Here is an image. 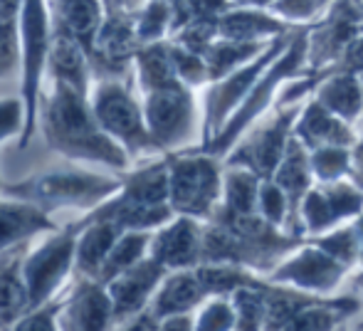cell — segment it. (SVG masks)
Here are the masks:
<instances>
[{"label":"cell","instance_id":"cell-1","mask_svg":"<svg viewBox=\"0 0 363 331\" xmlns=\"http://www.w3.org/2000/svg\"><path fill=\"white\" fill-rule=\"evenodd\" d=\"M40 126L52 151L69 161L101 164L126 171L131 156L99 126L91 109V96L65 84H55L40 104Z\"/></svg>","mask_w":363,"mask_h":331},{"label":"cell","instance_id":"cell-2","mask_svg":"<svg viewBox=\"0 0 363 331\" xmlns=\"http://www.w3.org/2000/svg\"><path fill=\"white\" fill-rule=\"evenodd\" d=\"M55 45V25L48 0H23L20 13V99L25 106V129L18 149H28L40 121L43 79L50 69V55Z\"/></svg>","mask_w":363,"mask_h":331},{"label":"cell","instance_id":"cell-3","mask_svg":"<svg viewBox=\"0 0 363 331\" xmlns=\"http://www.w3.org/2000/svg\"><path fill=\"white\" fill-rule=\"evenodd\" d=\"M306 35H309V25H301L296 30L294 40L289 43V47L269 64L267 72L259 77V82L252 86V91L247 94V99L235 109V114L228 119V124L223 126V131L206 146V154L225 159L233 151V146L242 139V134L259 119L264 116L274 104H277L279 89L287 79L296 77V74L309 72L306 67Z\"/></svg>","mask_w":363,"mask_h":331},{"label":"cell","instance_id":"cell-4","mask_svg":"<svg viewBox=\"0 0 363 331\" xmlns=\"http://www.w3.org/2000/svg\"><path fill=\"white\" fill-rule=\"evenodd\" d=\"M121 188V178H109L101 173L69 168V171H48L18 181L13 186H3V196L28 201L43 208L45 213L62 211V208H82L94 211Z\"/></svg>","mask_w":363,"mask_h":331},{"label":"cell","instance_id":"cell-5","mask_svg":"<svg viewBox=\"0 0 363 331\" xmlns=\"http://www.w3.org/2000/svg\"><path fill=\"white\" fill-rule=\"evenodd\" d=\"M144 116L156 151L166 156L203 146V106L183 82L144 94Z\"/></svg>","mask_w":363,"mask_h":331},{"label":"cell","instance_id":"cell-6","mask_svg":"<svg viewBox=\"0 0 363 331\" xmlns=\"http://www.w3.org/2000/svg\"><path fill=\"white\" fill-rule=\"evenodd\" d=\"M225 164L206 151L168 156V203L176 215L208 223L223 203Z\"/></svg>","mask_w":363,"mask_h":331},{"label":"cell","instance_id":"cell-7","mask_svg":"<svg viewBox=\"0 0 363 331\" xmlns=\"http://www.w3.org/2000/svg\"><path fill=\"white\" fill-rule=\"evenodd\" d=\"M299 28L301 25H296L289 33L274 38L272 43L267 45V50H264L262 55H257L252 62L242 64L240 69L230 72L228 77L218 79V82L203 86V146L201 149H206L220 131H223L228 119L235 114V109L247 99V94L252 91V86L259 82V77L269 69V64L289 47V43L294 40Z\"/></svg>","mask_w":363,"mask_h":331},{"label":"cell","instance_id":"cell-8","mask_svg":"<svg viewBox=\"0 0 363 331\" xmlns=\"http://www.w3.org/2000/svg\"><path fill=\"white\" fill-rule=\"evenodd\" d=\"M91 109L101 129L131 159L156 151L146 126L144 101L136 99L124 79H99V84L91 89Z\"/></svg>","mask_w":363,"mask_h":331},{"label":"cell","instance_id":"cell-9","mask_svg":"<svg viewBox=\"0 0 363 331\" xmlns=\"http://www.w3.org/2000/svg\"><path fill=\"white\" fill-rule=\"evenodd\" d=\"M304 104L299 106H272L264 116H259L252 126L242 134V139L233 146L223 164L245 166L255 171L259 178H272L287 151L294 124L299 119Z\"/></svg>","mask_w":363,"mask_h":331},{"label":"cell","instance_id":"cell-10","mask_svg":"<svg viewBox=\"0 0 363 331\" xmlns=\"http://www.w3.org/2000/svg\"><path fill=\"white\" fill-rule=\"evenodd\" d=\"M264 279L272 284L299 289L311 297H336V294L351 289V284H356L359 272L336 262L331 254H326L311 240H304Z\"/></svg>","mask_w":363,"mask_h":331},{"label":"cell","instance_id":"cell-11","mask_svg":"<svg viewBox=\"0 0 363 331\" xmlns=\"http://www.w3.org/2000/svg\"><path fill=\"white\" fill-rule=\"evenodd\" d=\"M74 252L77 230L72 225L50 232L38 247L25 252L23 277L28 287L30 309L52 304L55 294L62 289V284L74 269Z\"/></svg>","mask_w":363,"mask_h":331},{"label":"cell","instance_id":"cell-12","mask_svg":"<svg viewBox=\"0 0 363 331\" xmlns=\"http://www.w3.org/2000/svg\"><path fill=\"white\" fill-rule=\"evenodd\" d=\"M363 33V5L359 0H334L324 15L309 25L306 35V67L326 74L336 67L341 52Z\"/></svg>","mask_w":363,"mask_h":331},{"label":"cell","instance_id":"cell-13","mask_svg":"<svg viewBox=\"0 0 363 331\" xmlns=\"http://www.w3.org/2000/svg\"><path fill=\"white\" fill-rule=\"evenodd\" d=\"M363 213V191L349 178L334 183H314L299 206V235L311 240L331 228L356 220Z\"/></svg>","mask_w":363,"mask_h":331},{"label":"cell","instance_id":"cell-14","mask_svg":"<svg viewBox=\"0 0 363 331\" xmlns=\"http://www.w3.org/2000/svg\"><path fill=\"white\" fill-rule=\"evenodd\" d=\"M134 15L106 10L104 23H101L89 52L91 69L99 79H126L134 69L136 52L141 50Z\"/></svg>","mask_w":363,"mask_h":331},{"label":"cell","instance_id":"cell-15","mask_svg":"<svg viewBox=\"0 0 363 331\" xmlns=\"http://www.w3.org/2000/svg\"><path fill=\"white\" fill-rule=\"evenodd\" d=\"M203 237H206V223L188 215H176L166 225L153 230L148 254L168 272L196 269L198 264H203Z\"/></svg>","mask_w":363,"mask_h":331},{"label":"cell","instance_id":"cell-16","mask_svg":"<svg viewBox=\"0 0 363 331\" xmlns=\"http://www.w3.org/2000/svg\"><path fill=\"white\" fill-rule=\"evenodd\" d=\"M60 331H111L114 309L106 287L99 279L77 277L67 299L57 309Z\"/></svg>","mask_w":363,"mask_h":331},{"label":"cell","instance_id":"cell-17","mask_svg":"<svg viewBox=\"0 0 363 331\" xmlns=\"http://www.w3.org/2000/svg\"><path fill=\"white\" fill-rule=\"evenodd\" d=\"M166 274L168 269L148 254L146 259H141L139 264L126 269L124 274L106 282L104 287L109 292L111 309H114V324H121L126 319L136 317V314L146 312L151 307L161 282L166 279Z\"/></svg>","mask_w":363,"mask_h":331},{"label":"cell","instance_id":"cell-18","mask_svg":"<svg viewBox=\"0 0 363 331\" xmlns=\"http://www.w3.org/2000/svg\"><path fill=\"white\" fill-rule=\"evenodd\" d=\"M294 139H299L306 149L314 151L321 146H356L361 141V131L324 109L311 96L294 124Z\"/></svg>","mask_w":363,"mask_h":331},{"label":"cell","instance_id":"cell-19","mask_svg":"<svg viewBox=\"0 0 363 331\" xmlns=\"http://www.w3.org/2000/svg\"><path fill=\"white\" fill-rule=\"evenodd\" d=\"M57 228L52 218L43 208L18 198H0V254L13 247L28 245L35 237L50 235Z\"/></svg>","mask_w":363,"mask_h":331},{"label":"cell","instance_id":"cell-20","mask_svg":"<svg viewBox=\"0 0 363 331\" xmlns=\"http://www.w3.org/2000/svg\"><path fill=\"white\" fill-rule=\"evenodd\" d=\"M272 181L282 188V193L289 198L291 206V223H289V235L301 237L299 235V206L304 201L306 193L314 188L316 178L311 171V159H309V149L301 144L299 139L291 136L287 151H284L282 161H279L277 171L272 173ZM304 240V237H301Z\"/></svg>","mask_w":363,"mask_h":331},{"label":"cell","instance_id":"cell-21","mask_svg":"<svg viewBox=\"0 0 363 331\" xmlns=\"http://www.w3.org/2000/svg\"><path fill=\"white\" fill-rule=\"evenodd\" d=\"M48 3L55 33L79 43L89 55L96 33L104 23V0H48Z\"/></svg>","mask_w":363,"mask_h":331},{"label":"cell","instance_id":"cell-22","mask_svg":"<svg viewBox=\"0 0 363 331\" xmlns=\"http://www.w3.org/2000/svg\"><path fill=\"white\" fill-rule=\"evenodd\" d=\"M72 228L77 230V252H74L77 277L99 279L106 257L114 249L121 232L126 230H121L119 225H114L109 220L74 223Z\"/></svg>","mask_w":363,"mask_h":331},{"label":"cell","instance_id":"cell-23","mask_svg":"<svg viewBox=\"0 0 363 331\" xmlns=\"http://www.w3.org/2000/svg\"><path fill=\"white\" fill-rule=\"evenodd\" d=\"M206 299L208 292L198 279L196 269H178L166 274L148 309L156 319H168L178 314H193Z\"/></svg>","mask_w":363,"mask_h":331},{"label":"cell","instance_id":"cell-24","mask_svg":"<svg viewBox=\"0 0 363 331\" xmlns=\"http://www.w3.org/2000/svg\"><path fill=\"white\" fill-rule=\"evenodd\" d=\"M296 25H289L272 15L269 10H252V8H230L220 18V38L235 40V43H269L279 35L289 33Z\"/></svg>","mask_w":363,"mask_h":331},{"label":"cell","instance_id":"cell-25","mask_svg":"<svg viewBox=\"0 0 363 331\" xmlns=\"http://www.w3.org/2000/svg\"><path fill=\"white\" fill-rule=\"evenodd\" d=\"M314 99L324 109L344 119L346 124L363 126V86L356 74L349 72H326L314 91Z\"/></svg>","mask_w":363,"mask_h":331},{"label":"cell","instance_id":"cell-26","mask_svg":"<svg viewBox=\"0 0 363 331\" xmlns=\"http://www.w3.org/2000/svg\"><path fill=\"white\" fill-rule=\"evenodd\" d=\"M28 245L0 254V329L13 327L30 312V297L23 277V259Z\"/></svg>","mask_w":363,"mask_h":331},{"label":"cell","instance_id":"cell-27","mask_svg":"<svg viewBox=\"0 0 363 331\" xmlns=\"http://www.w3.org/2000/svg\"><path fill=\"white\" fill-rule=\"evenodd\" d=\"M91 60L79 43L55 33L52 55H50V79L55 84H65L79 94L91 96Z\"/></svg>","mask_w":363,"mask_h":331},{"label":"cell","instance_id":"cell-28","mask_svg":"<svg viewBox=\"0 0 363 331\" xmlns=\"http://www.w3.org/2000/svg\"><path fill=\"white\" fill-rule=\"evenodd\" d=\"M134 77L139 84L141 94L148 91L163 89V86L178 84L176 67H173L171 57V40H163V43L153 45H141V50L136 52L134 60Z\"/></svg>","mask_w":363,"mask_h":331},{"label":"cell","instance_id":"cell-29","mask_svg":"<svg viewBox=\"0 0 363 331\" xmlns=\"http://www.w3.org/2000/svg\"><path fill=\"white\" fill-rule=\"evenodd\" d=\"M264 178L245 166H228L223 173V203L218 211L228 215H255L259 201V186Z\"/></svg>","mask_w":363,"mask_h":331},{"label":"cell","instance_id":"cell-30","mask_svg":"<svg viewBox=\"0 0 363 331\" xmlns=\"http://www.w3.org/2000/svg\"><path fill=\"white\" fill-rule=\"evenodd\" d=\"M272 43V40H269ZM269 43H235V40H223L218 38L211 47L203 52L208 64V72H211V82L228 77L230 72L240 69L242 64L252 62L257 55H262L267 50Z\"/></svg>","mask_w":363,"mask_h":331},{"label":"cell","instance_id":"cell-31","mask_svg":"<svg viewBox=\"0 0 363 331\" xmlns=\"http://www.w3.org/2000/svg\"><path fill=\"white\" fill-rule=\"evenodd\" d=\"M151 237H153V232H146V230L121 232V237L116 240L114 249L109 252L104 267H101L99 282L101 284L111 282L114 277L124 274L126 269H131L134 264H139L141 259H146L148 249H151Z\"/></svg>","mask_w":363,"mask_h":331},{"label":"cell","instance_id":"cell-32","mask_svg":"<svg viewBox=\"0 0 363 331\" xmlns=\"http://www.w3.org/2000/svg\"><path fill=\"white\" fill-rule=\"evenodd\" d=\"M311 242H314L316 247L324 249L326 254H331L336 262L346 264L349 269L359 272V267H361V242H359V230H356L354 220L344 223V225L331 228V230L324 232V235L311 237Z\"/></svg>","mask_w":363,"mask_h":331},{"label":"cell","instance_id":"cell-33","mask_svg":"<svg viewBox=\"0 0 363 331\" xmlns=\"http://www.w3.org/2000/svg\"><path fill=\"white\" fill-rule=\"evenodd\" d=\"M173 18H176V10L168 3H163V0H146L134 15L139 43L153 45L168 40L173 30Z\"/></svg>","mask_w":363,"mask_h":331},{"label":"cell","instance_id":"cell-34","mask_svg":"<svg viewBox=\"0 0 363 331\" xmlns=\"http://www.w3.org/2000/svg\"><path fill=\"white\" fill-rule=\"evenodd\" d=\"M351 151L354 146H321V149L309 151L316 183H334L349 178Z\"/></svg>","mask_w":363,"mask_h":331},{"label":"cell","instance_id":"cell-35","mask_svg":"<svg viewBox=\"0 0 363 331\" xmlns=\"http://www.w3.org/2000/svg\"><path fill=\"white\" fill-rule=\"evenodd\" d=\"M264 277L257 284L242 287L233 294V307L238 314V331H264Z\"/></svg>","mask_w":363,"mask_h":331},{"label":"cell","instance_id":"cell-36","mask_svg":"<svg viewBox=\"0 0 363 331\" xmlns=\"http://www.w3.org/2000/svg\"><path fill=\"white\" fill-rule=\"evenodd\" d=\"M196 331H238V314H235L230 297H208L193 312Z\"/></svg>","mask_w":363,"mask_h":331},{"label":"cell","instance_id":"cell-37","mask_svg":"<svg viewBox=\"0 0 363 331\" xmlns=\"http://www.w3.org/2000/svg\"><path fill=\"white\" fill-rule=\"evenodd\" d=\"M257 213L267 223H272L274 228H282L289 230L291 223V206L289 198L282 193V188L272 181V178H264L262 186H259V201H257Z\"/></svg>","mask_w":363,"mask_h":331},{"label":"cell","instance_id":"cell-38","mask_svg":"<svg viewBox=\"0 0 363 331\" xmlns=\"http://www.w3.org/2000/svg\"><path fill=\"white\" fill-rule=\"evenodd\" d=\"M171 57H173V67L176 74L186 86L198 89V86H208L211 84V72H208L206 57L201 52H193V50L176 45L171 40Z\"/></svg>","mask_w":363,"mask_h":331},{"label":"cell","instance_id":"cell-39","mask_svg":"<svg viewBox=\"0 0 363 331\" xmlns=\"http://www.w3.org/2000/svg\"><path fill=\"white\" fill-rule=\"evenodd\" d=\"M230 8H233L230 0H183L176 8L171 35L183 25L196 23V20H220Z\"/></svg>","mask_w":363,"mask_h":331},{"label":"cell","instance_id":"cell-40","mask_svg":"<svg viewBox=\"0 0 363 331\" xmlns=\"http://www.w3.org/2000/svg\"><path fill=\"white\" fill-rule=\"evenodd\" d=\"M25 129V106L23 99H0V144L13 136L23 134Z\"/></svg>","mask_w":363,"mask_h":331},{"label":"cell","instance_id":"cell-41","mask_svg":"<svg viewBox=\"0 0 363 331\" xmlns=\"http://www.w3.org/2000/svg\"><path fill=\"white\" fill-rule=\"evenodd\" d=\"M57 309L60 304H45L40 309H30L23 319L10 327V331H60L57 327Z\"/></svg>","mask_w":363,"mask_h":331},{"label":"cell","instance_id":"cell-42","mask_svg":"<svg viewBox=\"0 0 363 331\" xmlns=\"http://www.w3.org/2000/svg\"><path fill=\"white\" fill-rule=\"evenodd\" d=\"M331 72H349V74L361 77L363 74V33L346 45V50L341 52L339 62H336V67L331 69Z\"/></svg>","mask_w":363,"mask_h":331},{"label":"cell","instance_id":"cell-43","mask_svg":"<svg viewBox=\"0 0 363 331\" xmlns=\"http://www.w3.org/2000/svg\"><path fill=\"white\" fill-rule=\"evenodd\" d=\"M158 324H161V319H156L151 314V309H146V312L136 314V317L126 319V322L114 324L111 331H158Z\"/></svg>","mask_w":363,"mask_h":331},{"label":"cell","instance_id":"cell-44","mask_svg":"<svg viewBox=\"0 0 363 331\" xmlns=\"http://www.w3.org/2000/svg\"><path fill=\"white\" fill-rule=\"evenodd\" d=\"M158 331H196V324H193V314H178V317L161 319V324H158Z\"/></svg>","mask_w":363,"mask_h":331},{"label":"cell","instance_id":"cell-45","mask_svg":"<svg viewBox=\"0 0 363 331\" xmlns=\"http://www.w3.org/2000/svg\"><path fill=\"white\" fill-rule=\"evenodd\" d=\"M349 181L356 183V186H359L361 191H363V139L354 146V151H351V173H349Z\"/></svg>","mask_w":363,"mask_h":331},{"label":"cell","instance_id":"cell-46","mask_svg":"<svg viewBox=\"0 0 363 331\" xmlns=\"http://www.w3.org/2000/svg\"><path fill=\"white\" fill-rule=\"evenodd\" d=\"M144 3L146 0H104L109 13H129V15H134Z\"/></svg>","mask_w":363,"mask_h":331},{"label":"cell","instance_id":"cell-47","mask_svg":"<svg viewBox=\"0 0 363 331\" xmlns=\"http://www.w3.org/2000/svg\"><path fill=\"white\" fill-rule=\"evenodd\" d=\"M235 8H252V10H272L277 0H230Z\"/></svg>","mask_w":363,"mask_h":331},{"label":"cell","instance_id":"cell-48","mask_svg":"<svg viewBox=\"0 0 363 331\" xmlns=\"http://www.w3.org/2000/svg\"><path fill=\"white\" fill-rule=\"evenodd\" d=\"M354 225H356V230H359V242H361V267H359V272L363 277V213L354 220Z\"/></svg>","mask_w":363,"mask_h":331},{"label":"cell","instance_id":"cell-49","mask_svg":"<svg viewBox=\"0 0 363 331\" xmlns=\"http://www.w3.org/2000/svg\"><path fill=\"white\" fill-rule=\"evenodd\" d=\"M354 329H356V331H363V312H361V314H356V317H354Z\"/></svg>","mask_w":363,"mask_h":331},{"label":"cell","instance_id":"cell-50","mask_svg":"<svg viewBox=\"0 0 363 331\" xmlns=\"http://www.w3.org/2000/svg\"><path fill=\"white\" fill-rule=\"evenodd\" d=\"M336 331H356V329H354V319H349V322H344V324H341V327L336 329Z\"/></svg>","mask_w":363,"mask_h":331},{"label":"cell","instance_id":"cell-51","mask_svg":"<svg viewBox=\"0 0 363 331\" xmlns=\"http://www.w3.org/2000/svg\"><path fill=\"white\" fill-rule=\"evenodd\" d=\"M163 3H168V5H171V8H173V10H176V8H178V5H181V3H183V0H163Z\"/></svg>","mask_w":363,"mask_h":331},{"label":"cell","instance_id":"cell-52","mask_svg":"<svg viewBox=\"0 0 363 331\" xmlns=\"http://www.w3.org/2000/svg\"><path fill=\"white\" fill-rule=\"evenodd\" d=\"M359 79H361V86H363V74H361V77H359Z\"/></svg>","mask_w":363,"mask_h":331},{"label":"cell","instance_id":"cell-53","mask_svg":"<svg viewBox=\"0 0 363 331\" xmlns=\"http://www.w3.org/2000/svg\"><path fill=\"white\" fill-rule=\"evenodd\" d=\"M0 193H3V183H0Z\"/></svg>","mask_w":363,"mask_h":331},{"label":"cell","instance_id":"cell-54","mask_svg":"<svg viewBox=\"0 0 363 331\" xmlns=\"http://www.w3.org/2000/svg\"><path fill=\"white\" fill-rule=\"evenodd\" d=\"M361 139H363V126H361Z\"/></svg>","mask_w":363,"mask_h":331},{"label":"cell","instance_id":"cell-55","mask_svg":"<svg viewBox=\"0 0 363 331\" xmlns=\"http://www.w3.org/2000/svg\"><path fill=\"white\" fill-rule=\"evenodd\" d=\"M359 3H361V5H363V0H359Z\"/></svg>","mask_w":363,"mask_h":331}]
</instances>
